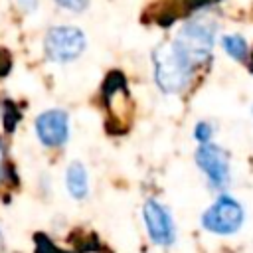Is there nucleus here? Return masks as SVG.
<instances>
[{"instance_id": "obj_7", "label": "nucleus", "mask_w": 253, "mask_h": 253, "mask_svg": "<svg viewBox=\"0 0 253 253\" xmlns=\"http://www.w3.org/2000/svg\"><path fill=\"white\" fill-rule=\"evenodd\" d=\"M38 138L45 146H61L69 136V119L61 109H49L36 119Z\"/></svg>"}, {"instance_id": "obj_1", "label": "nucleus", "mask_w": 253, "mask_h": 253, "mask_svg": "<svg viewBox=\"0 0 253 253\" xmlns=\"http://www.w3.org/2000/svg\"><path fill=\"white\" fill-rule=\"evenodd\" d=\"M152 69L156 87L166 95H176L188 87L194 65L176 49L172 42H164L152 53Z\"/></svg>"}, {"instance_id": "obj_9", "label": "nucleus", "mask_w": 253, "mask_h": 253, "mask_svg": "<svg viewBox=\"0 0 253 253\" xmlns=\"http://www.w3.org/2000/svg\"><path fill=\"white\" fill-rule=\"evenodd\" d=\"M221 47L225 49V53L231 57V59H237V61H245L247 59V53H249V47H247V42L237 36V34H227L221 38Z\"/></svg>"}, {"instance_id": "obj_8", "label": "nucleus", "mask_w": 253, "mask_h": 253, "mask_svg": "<svg viewBox=\"0 0 253 253\" xmlns=\"http://www.w3.org/2000/svg\"><path fill=\"white\" fill-rule=\"evenodd\" d=\"M65 186H67V192L75 200H83L89 194V178H87V172H85L81 162H71L67 166Z\"/></svg>"}, {"instance_id": "obj_12", "label": "nucleus", "mask_w": 253, "mask_h": 253, "mask_svg": "<svg viewBox=\"0 0 253 253\" xmlns=\"http://www.w3.org/2000/svg\"><path fill=\"white\" fill-rule=\"evenodd\" d=\"M61 8H65V10H71V12H81V10H85L87 8V4H89V0H55Z\"/></svg>"}, {"instance_id": "obj_15", "label": "nucleus", "mask_w": 253, "mask_h": 253, "mask_svg": "<svg viewBox=\"0 0 253 253\" xmlns=\"http://www.w3.org/2000/svg\"><path fill=\"white\" fill-rule=\"evenodd\" d=\"M192 4H196V6H204V4H210V2H215V0H190Z\"/></svg>"}, {"instance_id": "obj_2", "label": "nucleus", "mask_w": 253, "mask_h": 253, "mask_svg": "<svg viewBox=\"0 0 253 253\" xmlns=\"http://www.w3.org/2000/svg\"><path fill=\"white\" fill-rule=\"evenodd\" d=\"M176 49L196 67L204 63L213 49L215 43V24L210 18L198 16L182 24L176 38L172 40Z\"/></svg>"}, {"instance_id": "obj_10", "label": "nucleus", "mask_w": 253, "mask_h": 253, "mask_svg": "<svg viewBox=\"0 0 253 253\" xmlns=\"http://www.w3.org/2000/svg\"><path fill=\"white\" fill-rule=\"evenodd\" d=\"M194 136H196V140H198L200 144H202V142H210V140H211V125L206 123V121L198 123L196 128H194Z\"/></svg>"}, {"instance_id": "obj_14", "label": "nucleus", "mask_w": 253, "mask_h": 253, "mask_svg": "<svg viewBox=\"0 0 253 253\" xmlns=\"http://www.w3.org/2000/svg\"><path fill=\"white\" fill-rule=\"evenodd\" d=\"M8 168H6V148H4V142L0 140V180L6 176Z\"/></svg>"}, {"instance_id": "obj_11", "label": "nucleus", "mask_w": 253, "mask_h": 253, "mask_svg": "<svg viewBox=\"0 0 253 253\" xmlns=\"http://www.w3.org/2000/svg\"><path fill=\"white\" fill-rule=\"evenodd\" d=\"M38 253H67L59 247H55L49 239H45L43 235H38Z\"/></svg>"}, {"instance_id": "obj_6", "label": "nucleus", "mask_w": 253, "mask_h": 253, "mask_svg": "<svg viewBox=\"0 0 253 253\" xmlns=\"http://www.w3.org/2000/svg\"><path fill=\"white\" fill-rule=\"evenodd\" d=\"M142 217L146 225V233L152 239V243L168 247L176 239V225L170 215V211L156 200H146L142 208Z\"/></svg>"}, {"instance_id": "obj_16", "label": "nucleus", "mask_w": 253, "mask_h": 253, "mask_svg": "<svg viewBox=\"0 0 253 253\" xmlns=\"http://www.w3.org/2000/svg\"><path fill=\"white\" fill-rule=\"evenodd\" d=\"M0 245H2V235H0Z\"/></svg>"}, {"instance_id": "obj_4", "label": "nucleus", "mask_w": 253, "mask_h": 253, "mask_svg": "<svg viewBox=\"0 0 253 253\" xmlns=\"http://www.w3.org/2000/svg\"><path fill=\"white\" fill-rule=\"evenodd\" d=\"M87 45L85 34L75 26H55L45 34L43 49L47 59L57 63H69L77 59Z\"/></svg>"}, {"instance_id": "obj_13", "label": "nucleus", "mask_w": 253, "mask_h": 253, "mask_svg": "<svg viewBox=\"0 0 253 253\" xmlns=\"http://www.w3.org/2000/svg\"><path fill=\"white\" fill-rule=\"evenodd\" d=\"M8 69H10V55L4 49H0V77L6 75Z\"/></svg>"}, {"instance_id": "obj_5", "label": "nucleus", "mask_w": 253, "mask_h": 253, "mask_svg": "<svg viewBox=\"0 0 253 253\" xmlns=\"http://www.w3.org/2000/svg\"><path fill=\"white\" fill-rule=\"evenodd\" d=\"M196 164L200 166V170L204 172V176L208 178L211 188H225L229 184V160L227 154L223 152V148H219L217 144L210 142H202L200 148L196 150Z\"/></svg>"}, {"instance_id": "obj_3", "label": "nucleus", "mask_w": 253, "mask_h": 253, "mask_svg": "<svg viewBox=\"0 0 253 253\" xmlns=\"http://www.w3.org/2000/svg\"><path fill=\"white\" fill-rule=\"evenodd\" d=\"M245 219L243 206L231 196H219L208 210L202 213V227L215 235H231L241 229Z\"/></svg>"}]
</instances>
